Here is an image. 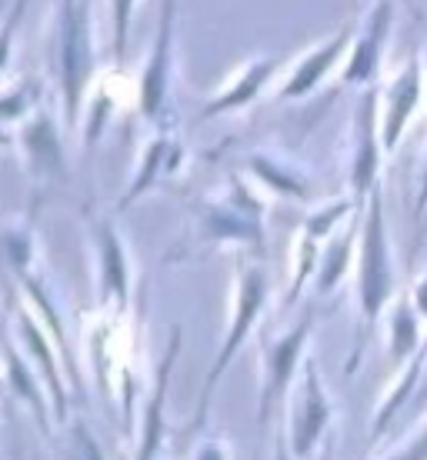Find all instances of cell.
Listing matches in <instances>:
<instances>
[{
    "label": "cell",
    "instance_id": "obj_1",
    "mask_svg": "<svg viewBox=\"0 0 427 460\" xmlns=\"http://www.w3.org/2000/svg\"><path fill=\"white\" fill-rule=\"evenodd\" d=\"M93 0H54L44 21V74L60 107L64 130H77L91 84L97 81Z\"/></svg>",
    "mask_w": 427,
    "mask_h": 460
},
{
    "label": "cell",
    "instance_id": "obj_2",
    "mask_svg": "<svg viewBox=\"0 0 427 460\" xmlns=\"http://www.w3.org/2000/svg\"><path fill=\"white\" fill-rule=\"evenodd\" d=\"M173 37H177V0H161L154 40L147 47V58H144L140 84H138V111L147 124H154V130L173 127L171 93H173V67H177Z\"/></svg>",
    "mask_w": 427,
    "mask_h": 460
},
{
    "label": "cell",
    "instance_id": "obj_3",
    "mask_svg": "<svg viewBox=\"0 0 427 460\" xmlns=\"http://www.w3.org/2000/svg\"><path fill=\"white\" fill-rule=\"evenodd\" d=\"M360 311L368 323L378 321L384 300L391 297L394 274H391V251H387V234H384V208L381 190L374 187L368 200V217H364V243H360Z\"/></svg>",
    "mask_w": 427,
    "mask_h": 460
},
{
    "label": "cell",
    "instance_id": "obj_4",
    "mask_svg": "<svg viewBox=\"0 0 427 460\" xmlns=\"http://www.w3.org/2000/svg\"><path fill=\"white\" fill-rule=\"evenodd\" d=\"M54 111L47 104V97H40L31 114L17 124V147L23 154V167L31 173V181H54L64 177V130H60Z\"/></svg>",
    "mask_w": 427,
    "mask_h": 460
},
{
    "label": "cell",
    "instance_id": "obj_5",
    "mask_svg": "<svg viewBox=\"0 0 427 460\" xmlns=\"http://www.w3.org/2000/svg\"><path fill=\"white\" fill-rule=\"evenodd\" d=\"M264 300H267V277H264V270H261L257 264L237 267V300H234L231 327H227V341H224L218 360H214V370L208 374V384H204V397H200V407H197V420H200V417H204V411H208V401H210V391H214V384H218L220 374L227 370L231 357L237 354V347H241V341L247 337L251 323L257 321V314H261V307H264Z\"/></svg>",
    "mask_w": 427,
    "mask_h": 460
},
{
    "label": "cell",
    "instance_id": "obj_6",
    "mask_svg": "<svg viewBox=\"0 0 427 460\" xmlns=\"http://www.w3.org/2000/svg\"><path fill=\"white\" fill-rule=\"evenodd\" d=\"M93 251H97V288H101V300L114 304L117 311L128 307L130 297V264L124 241L117 237V230L111 220H93Z\"/></svg>",
    "mask_w": 427,
    "mask_h": 460
},
{
    "label": "cell",
    "instance_id": "obj_7",
    "mask_svg": "<svg viewBox=\"0 0 427 460\" xmlns=\"http://www.w3.org/2000/svg\"><path fill=\"white\" fill-rule=\"evenodd\" d=\"M278 67H280V58H271V54H257V58L244 60L241 67L227 77V84H224L208 104H204L200 117L208 120V117H220V114H231V111L247 107L257 93L264 91V84L274 77V70Z\"/></svg>",
    "mask_w": 427,
    "mask_h": 460
},
{
    "label": "cell",
    "instance_id": "obj_8",
    "mask_svg": "<svg viewBox=\"0 0 427 460\" xmlns=\"http://www.w3.org/2000/svg\"><path fill=\"white\" fill-rule=\"evenodd\" d=\"M311 331V314L304 317V321L284 334L280 341L274 344H267L264 341V391H261V424H267V417L274 411V403L278 397L284 394L288 387L290 374L298 367V357H300V347H304V337Z\"/></svg>",
    "mask_w": 427,
    "mask_h": 460
},
{
    "label": "cell",
    "instance_id": "obj_9",
    "mask_svg": "<svg viewBox=\"0 0 427 460\" xmlns=\"http://www.w3.org/2000/svg\"><path fill=\"white\" fill-rule=\"evenodd\" d=\"M327 417H331V407H327L324 387L317 380V370L307 364L298 397H294V411H290V444H294L298 457H304L314 447V440L321 438V430L327 427Z\"/></svg>",
    "mask_w": 427,
    "mask_h": 460
},
{
    "label": "cell",
    "instance_id": "obj_10",
    "mask_svg": "<svg viewBox=\"0 0 427 460\" xmlns=\"http://www.w3.org/2000/svg\"><path fill=\"white\" fill-rule=\"evenodd\" d=\"M387 31H391V4L387 0H378L370 13L364 17V27H360L358 40H354V54L347 60L344 74H341V84H370L374 74L381 67V54H384V40H387Z\"/></svg>",
    "mask_w": 427,
    "mask_h": 460
},
{
    "label": "cell",
    "instance_id": "obj_11",
    "mask_svg": "<svg viewBox=\"0 0 427 460\" xmlns=\"http://www.w3.org/2000/svg\"><path fill=\"white\" fill-rule=\"evenodd\" d=\"M351 37H354V23H341V31H337L331 40H324L321 47H314L311 54H304V58L294 64V70H290L288 84L278 91L280 101H298V97H307V93H311L314 87L327 77V70L334 67V60L347 50Z\"/></svg>",
    "mask_w": 427,
    "mask_h": 460
},
{
    "label": "cell",
    "instance_id": "obj_12",
    "mask_svg": "<svg viewBox=\"0 0 427 460\" xmlns=\"http://www.w3.org/2000/svg\"><path fill=\"white\" fill-rule=\"evenodd\" d=\"M374 107H378V93L368 91L364 101L358 104L354 117V164H351V187L354 197H364L374 190V173H378V120H374Z\"/></svg>",
    "mask_w": 427,
    "mask_h": 460
},
{
    "label": "cell",
    "instance_id": "obj_13",
    "mask_svg": "<svg viewBox=\"0 0 427 460\" xmlns=\"http://www.w3.org/2000/svg\"><path fill=\"white\" fill-rule=\"evenodd\" d=\"M421 101V64L414 60H407V67L397 74V81L391 84V91H387V114L381 120V144L384 150H394L397 147V140H401V130H405L407 117L411 111L417 107Z\"/></svg>",
    "mask_w": 427,
    "mask_h": 460
},
{
    "label": "cell",
    "instance_id": "obj_14",
    "mask_svg": "<svg viewBox=\"0 0 427 460\" xmlns=\"http://www.w3.org/2000/svg\"><path fill=\"white\" fill-rule=\"evenodd\" d=\"M181 161V140L173 134V127H164V130H154V137L144 144L140 150V164L138 173H134V184L128 187V194L120 197V208H128L138 194H144L164 171H173Z\"/></svg>",
    "mask_w": 427,
    "mask_h": 460
},
{
    "label": "cell",
    "instance_id": "obj_15",
    "mask_svg": "<svg viewBox=\"0 0 427 460\" xmlns=\"http://www.w3.org/2000/svg\"><path fill=\"white\" fill-rule=\"evenodd\" d=\"M40 97H44V91L37 87V81L4 74L0 77V124H21Z\"/></svg>",
    "mask_w": 427,
    "mask_h": 460
},
{
    "label": "cell",
    "instance_id": "obj_16",
    "mask_svg": "<svg viewBox=\"0 0 427 460\" xmlns=\"http://www.w3.org/2000/svg\"><path fill=\"white\" fill-rule=\"evenodd\" d=\"M104 7H107V23H111L107 58H111L114 70H124L128 44H130V21H134V7H138V0H104Z\"/></svg>",
    "mask_w": 427,
    "mask_h": 460
},
{
    "label": "cell",
    "instance_id": "obj_17",
    "mask_svg": "<svg viewBox=\"0 0 427 460\" xmlns=\"http://www.w3.org/2000/svg\"><path fill=\"white\" fill-rule=\"evenodd\" d=\"M354 237H358V227L347 230L344 237L331 243L327 253L321 257V270H317V290H321V294H327V290L341 280V274H344V267H347V257H351V247H354Z\"/></svg>",
    "mask_w": 427,
    "mask_h": 460
},
{
    "label": "cell",
    "instance_id": "obj_18",
    "mask_svg": "<svg viewBox=\"0 0 427 460\" xmlns=\"http://www.w3.org/2000/svg\"><path fill=\"white\" fill-rule=\"evenodd\" d=\"M27 11V0H11V7L0 17V77L11 74V60H13V37L21 31V17Z\"/></svg>",
    "mask_w": 427,
    "mask_h": 460
},
{
    "label": "cell",
    "instance_id": "obj_19",
    "mask_svg": "<svg viewBox=\"0 0 427 460\" xmlns=\"http://www.w3.org/2000/svg\"><path fill=\"white\" fill-rule=\"evenodd\" d=\"M417 347V327H414V314H411V304L401 300L397 311H394V344L391 357L394 360H405L411 350Z\"/></svg>",
    "mask_w": 427,
    "mask_h": 460
},
{
    "label": "cell",
    "instance_id": "obj_20",
    "mask_svg": "<svg viewBox=\"0 0 427 460\" xmlns=\"http://www.w3.org/2000/svg\"><path fill=\"white\" fill-rule=\"evenodd\" d=\"M251 171L264 181V184L278 187V190H284V194H294V197H304V184H300L298 177H290L280 164H274L267 154H257V157H251Z\"/></svg>",
    "mask_w": 427,
    "mask_h": 460
},
{
    "label": "cell",
    "instance_id": "obj_21",
    "mask_svg": "<svg viewBox=\"0 0 427 460\" xmlns=\"http://www.w3.org/2000/svg\"><path fill=\"white\" fill-rule=\"evenodd\" d=\"M111 107H114V97L107 91H101L91 101V111H87V120H84V144H87V147L97 144V137H101V130H104V124H107Z\"/></svg>",
    "mask_w": 427,
    "mask_h": 460
},
{
    "label": "cell",
    "instance_id": "obj_22",
    "mask_svg": "<svg viewBox=\"0 0 427 460\" xmlns=\"http://www.w3.org/2000/svg\"><path fill=\"white\" fill-rule=\"evenodd\" d=\"M394 460H427V434L421 440H414V444H411L407 450H401V454H397Z\"/></svg>",
    "mask_w": 427,
    "mask_h": 460
},
{
    "label": "cell",
    "instance_id": "obj_23",
    "mask_svg": "<svg viewBox=\"0 0 427 460\" xmlns=\"http://www.w3.org/2000/svg\"><path fill=\"white\" fill-rule=\"evenodd\" d=\"M0 147H17V130H7L0 124Z\"/></svg>",
    "mask_w": 427,
    "mask_h": 460
},
{
    "label": "cell",
    "instance_id": "obj_24",
    "mask_svg": "<svg viewBox=\"0 0 427 460\" xmlns=\"http://www.w3.org/2000/svg\"><path fill=\"white\" fill-rule=\"evenodd\" d=\"M197 460H224V450L220 447H204L197 454Z\"/></svg>",
    "mask_w": 427,
    "mask_h": 460
},
{
    "label": "cell",
    "instance_id": "obj_25",
    "mask_svg": "<svg viewBox=\"0 0 427 460\" xmlns=\"http://www.w3.org/2000/svg\"><path fill=\"white\" fill-rule=\"evenodd\" d=\"M417 307H421V314H427V277H424V284H421V288H417Z\"/></svg>",
    "mask_w": 427,
    "mask_h": 460
},
{
    "label": "cell",
    "instance_id": "obj_26",
    "mask_svg": "<svg viewBox=\"0 0 427 460\" xmlns=\"http://www.w3.org/2000/svg\"><path fill=\"white\" fill-rule=\"evenodd\" d=\"M427 208V171H424V187H421V204H417V214H424Z\"/></svg>",
    "mask_w": 427,
    "mask_h": 460
}]
</instances>
